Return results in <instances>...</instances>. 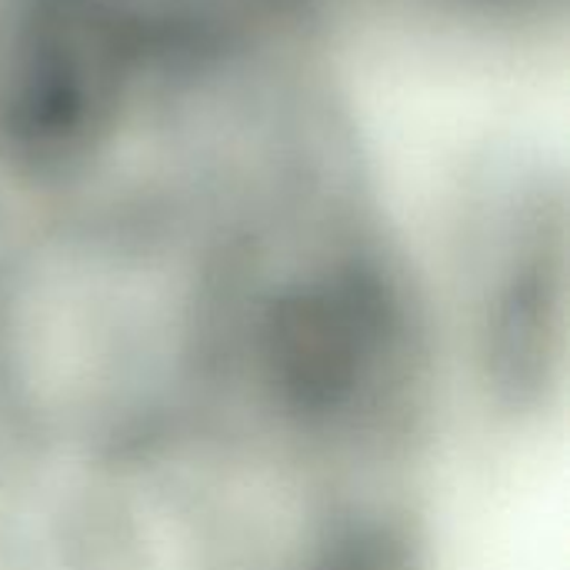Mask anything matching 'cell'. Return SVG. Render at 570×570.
I'll use <instances>...</instances> for the list:
<instances>
[{
    "instance_id": "obj_2",
    "label": "cell",
    "mask_w": 570,
    "mask_h": 570,
    "mask_svg": "<svg viewBox=\"0 0 570 570\" xmlns=\"http://www.w3.org/2000/svg\"><path fill=\"white\" fill-rule=\"evenodd\" d=\"M277 3H281V0H277Z\"/></svg>"
},
{
    "instance_id": "obj_1",
    "label": "cell",
    "mask_w": 570,
    "mask_h": 570,
    "mask_svg": "<svg viewBox=\"0 0 570 570\" xmlns=\"http://www.w3.org/2000/svg\"><path fill=\"white\" fill-rule=\"evenodd\" d=\"M140 63L127 0H0V157L60 180L110 140Z\"/></svg>"
}]
</instances>
